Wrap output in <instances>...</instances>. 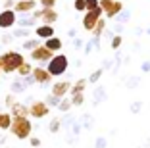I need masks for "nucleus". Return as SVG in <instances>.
<instances>
[{
  "label": "nucleus",
  "mask_w": 150,
  "mask_h": 148,
  "mask_svg": "<svg viewBox=\"0 0 150 148\" xmlns=\"http://www.w3.org/2000/svg\"><path fill=\"white\" fill-rule=\"evenodd\" d=\"M129 112L131 113H141L142 112V100H133L129 104Z\"/></svg>",
  "instance_id": "30"
},
{
  "label": "nucleus",
  "mask_w": 150,
  "mask_h": 148,
  "mask_svg": "<svg viewBox=\"0 0 150 148\" xmlns=\"http://www.w3.org/2000/svg\"><path fill=\"white\" fill-rule=\"evenodd\" d=\"M141 69H142V73H150V62L148 60L141 64Z\"/></svg>",
  "instance_id": "42"
},
{
  "label": "nucleus",
  "mask_w": 150,
  "mask_h": 148,
  "mask_svg": "<svg viewBox=\"0 0 150 148\" xmlns=\"http://www.w3.org/2000/svg\"><path fill=\"white\" fill-rule=\"evenodd\" d=\"M37 23L35 18H23V19H18V25L19 27H33Z\"/></svg>",
  "instance_id": "32"
},
{
  "label": "nucleus",
  "mask_w": 150,
  "mask_h": 148,
  "mask_svg": "<svg viewBox=\"0 0 150 148\" xmlns=\"http://www.w3.org/2000/svg\"><path fill=\"white\" fill-rule=\"evenodd\" d=\"M25 91H27V85L23 83L21 77H16L12 83H10V92H13V94H23Z\"/></svg>",
  "instance_id": "17"
},
{
  "label": "nucleus",
  "mask_w": 150,
  "mask_h": 148,
  "mask_svg": "<svg viewBox=\"0 0 150 148\" xmlns=\"http://www.w3.org/2000/svg\"><path fill=\"white\" fill-rule=\"evenodd\" d=\"M104 100H108L106 87H104V85H96L94 91L91 92V102H93V106H100Z\"/></svg>",
  "instance_id": "13"
},
{
  "label": "nucleus",
  "mask_w": 150,
  "mask_h": 148,
  "mask_svg": "<svg viewBox=\"0 0 150 148\" xmlns=\"http://www.w3.org/2000/svg\"><path fill=\"white\" fill-rule=\"evenodd\" d=\"M29 33H31V31H27L25 27H21V29L13 31V37H21V39H29Z\"/></svg>",
  "instance_id": "36"
},
{
  "label": "nucleus",
  "mask_w": 150,
  "mask_h": 148,
  "mask_svg": "<svg viewBox=\"0 0 150 148\" xmlns=\"http://www.w3.org/2000/svg\"><path fill=\"white\" fill-rule=\"evenodd\" d=\"M73 8L75 12H87V0H73Z\"/></svg>",
  "instance_id": "31"
},
{
  "label": "nucleus",
  "mask_w": 150,
  "mask_h": 148,
  "mask_svg": "<svg viewBox=\"0 0 150 148\" xmlns=\"http://www.w3.org/2000/svg\"><path fill=\"white\" fill-rule=\"evenodd\" d=\"M104 31H106V19L100 18L98 23L94 25V29H93V37H94V39H100V37L104 35Z\"/></svg>",
  "instance_id": "22"
},
{
  "label": "nucleus",
  "mask_w": 150,
  "mask_h": 148,
  "mask_svg": "<svg viewBox=\"0 0 150 148\" xmlns=\"http://www.w3.org/2000/svg\"><path fill=\"white\" fill-rule=\"evenodd\" d=\"M10 133H12L16 139L25 140L31 137L33 133V123L29 118H21V115H16L12 118V125H10Z\"/></svg>",
  "instance_id": "2"
},
{
  "label": "nucleus",
  "mask_w": 150,
  "mask_h": 148,
  "mask_svg": "<svg viewBox=\"0 0 150 148\" xmlns=\"http://www.w3.org/2000/svg\"><path fill=\"white\" fill-rule=\"evenodd\" d=\"M146 33H148V35H150V29H148V31H146Z\"/></svg>",
  "instance_id": "50"
},
{
  "label": "nucleus",
  "mask_w": 150,
  "mask_h": 148,
  "mask_svg": "<svg viewBox=\"0 0 150 148\" xmlns=\"http://www.w3.org/2000/svg\"><path fill=\"white\" fill-rule=\"evenodd\" d=\"M18 23V13L13 10H2L0 12V29H12Z\"/></svg>",
  "instance_id": "11"
},
{
  "label": "nucleus",
  "mask_w": 150,
  "mask_h": 148,
  "mask_svg": "<svg viewBox=\"0 0 150 148\" xmlns=\"http://www.w3.org/2000/svg\"><path fill=\"white\" fill-rule=\"evenodd\" d=\"M16 2H18V0H4V10H13Z\"/></svg>",
  "instance_id": "41"
},
{
  "label": "nucleus",
  "mask_w": 150,
  "mask_h": 148,
  "mask_svg": "<svg viewBox=\"0 0 150 148\" xmlns=\"http://www.w3.org/2000/svg\"><path fill=\"white\" fill-rule=\"evenodd\" d=\"M87 85H88V81H87V77H81V79H77L73 85H71V89H69V94H77V92H85V89H87Z\"/></svg>",
  "instance_id": "19"
},
{
  "label": "nucleus",
  "mask_w": 150,
  "mask_h": 148,
  "mask_svg": "<svg viewBox=\"0 0 150 148\" xmlns=\"http://www.w3.org/2000/svg\"><path fill=\"white\" fill-rule=\"evenodd\" d=\"M94 148H108V139L106 137H96L94 139Z\"/></svg>",
  "instance_id": "33"
},
{
  "label": "nucleus",
  "mask_w": 150,
  "mask_h": 148,
  "mask_svg": "<svg viewBox=\"0 0 150 148\" xmlns=\"http://www.w3.org/2000/svg\"><path fill=\"white\" fill-rule=\"evenodd\" d=\"M4 104H6V108H12V106L16 104V94H13V92H8V94H6Z\"/></svg>",
  "instance_id": "35"
},
{
  "label": "nucleus",
  "mask_w": 150,
  "mask_h": 148,
  "mask_svg": "<svg viewBox=\"0 0 150 148\" xmlns=\"http://www.w3.org/2000/svg\"><path fill=\"white\" fill-rule=\"evenodd\" d=\"M115 18H119V21H127V19H129V13L125 12V10H121V13H117Z\"/></svg>",
  "instance_id": "43"
},
{
  "label": "nucleus",
  "mask_w": 150,
  "mask_h": 148,
  "mask_svg": "<svg viewBox=\"0 0 150 148\" xmlns=\"http://www.w3.org/2000/svg\"><path fill=\"white\" fill-rule=\"evenodd\" d=\"M0 77H2V65H0Z\"/></svg>",
  "instance_id": "49"
},
{
  "label": "nucleus",
  "mask_w": 150,
  "mask_h": 148,
  "mask_svg": "<svg viewBox=\"0 0 150 148\" xmlns=\"http://www.w3.org/2000/svg\"><path fill=\"white\" fill-rule=\"evenodd\" d=\"M54 35H56L54 27L46 25V23H40V25H37V29H35V37H39L40 40H46V39H50V37H54Z\"/></svg>",
  "instance_id": "14"
},
{
  "label": "nucleus",
  "mask_w": 150,
  "mask_h": 148,
  "mask_svg": "<svg viewBox=\"0 0 150 148\" xmlns=\"http://www.w3.org/2000/svg\"><path fill=\"white\" fill-rule=\"evenodd\" d=\"M33 18L40 19V21L46 23V25H54L60 16H58V12L54 8H40V10H35V12H33Z\"/></svg>",
  "instance_id": "5"
},
{
  "label": "nucleus",
  "mask_w": 150,
  "mask_h": 148,
  "mask_svg": "<svg viewBox=\"0 0 150 148\" xmlns=\"http://www.w3.org/2000/svg\"><path fill=\"white\" fill-rule=\"evenodd\" d=\"M25 62L21 52H16V50H6L4 54H0V65H2V73L12 75L18 71V67Z\"/></svg>",
  "instance_id": "1"
},
{
  "label": "nucleus",
  "mask_w": 150,
  "mask_h": 148,
  "mask_svg": "<svg viewBox=\"0 0 150 148\" xmlns=\"http://www.w3.org/2000/svg\"><path fill=\"white\" fill-rule=\"evenodd\" d=\"M112 65H114V62H112V60H106L104 64H102V69H104V71H106V69H112Z\"/></svg>",
  "instance_id": "44"
},
{
  "label": "nucleus",
  "mask_w": 150,
  "mask_h": 148,
  "mask_svg": "<svg viewBox=\"0 0 150 148\" xmlns=\"http://www.w3.org/2000/svg\"><path fill=\"white\" fill-rule=\"evenodd\" d=\"M16 73H18L19 77H25V75H31V73H33V65L29 64V62H23V64H21V65L18 67V71H16Z\"/></svg>",
  "instance_id": "26"
},
{
  "label": "nucleus",
  "mask_w": 150,
  "mask_h": 148,
  "mask_svg": "<svg viewBox=\"0 0 150 148\" xmlns=\"http://www.w3.org/2000/svg\"><path fill=\"white\" fill-rule=\"evenodd\" d=\"M71 108H73V104H71V98H69V96H64L62 100H60V106H58V110H60L62 113H67Z\"/></svg>",
  "instance_id": "27"
},
{
  "label": "nucleus",
  "mask_w": 150,
  "mask_h": 148,
  "mask_svg": "<svg viewBox=\"0 0 150 148\" xmlns=\"http://www.w3.org/2000/svg\"><path fill=\"white\" fill-rule=\"evenodd\" d=\"M12 42V35H4L2 37V44H10Z\"/></svg>",
  "instance_id": "45"
},
{
  "label": "nucleus",
  "mask_w": 150,
  "mask_h": 148,
  "mask_svg": "<svg viewBox=\"0 0 150 148\" xmlns=\"http://www.w3.org/2000/svg\"><path fill=\"white\" fill-rule=\"evenodd\" d=\"M6 142H8V139H6V137H4V135H0V148L4 146V144H6Z\"/></svg>",
  "instance_id": "48"
},
{
  "label": "nucleus",
  "mask_w": 150,
  "mask_h": 148,
  "mask_svg": "<svg viewBox=\"0 0 150 148\" xmlns=\"http://www.w3.org/2000/svg\"><path fill=\"white\" fill-rule=\"evenodd\" d=\"M71 81L69 79H62V81H56V83L52 85V89H50V94L58 96V98H64V96L69 94V89H71Z\"/></svg>",
  "instance_id": "10"
},
{
  "label": "nucleus",
  "mask_w": 150,
  "mask_h": 148,
  "mask_svg": "<svg viewBox=\"0 0 150 148\" xmlns=\"http://www.w3.org/2000/svg\"><path fill=\"white\" fill-rule=\"evenodd\" d=\"M121 35H114L112 37V42H110V46L114 48V50H119V46H121Z\"/></svg>",
  "instance_id": "34"
},
{
  "label": "nucleus",
  "mask_w": 150,
  "mask_h": 148,
  "mask_svg": "<svg viewBox=\"0 0 150 148\" xmlns=\"http://www.w3.org/2000/svg\"><path fill=\"white\" fill-rule=\"evenodd\" d=\"M104 75V69L102 67H98V69H94L93 73L87 77V81H88V85H98V81H100V77Z\"/></svg>",
  "instance_id": "25"
},
{
  "label": "nucleus",
  "mask_w": 150,
  "mask_h": 148,
  "mask_svg": "<svg viewBox=\"0 0 150 148\" xmlns=\"http://www.w3.org/2000/svg\"><path fill=\"white\" fill-rule=\"evenodd\" d=\"M60 100H62V98H58V96H54V94H46L44 96V102H46L48 108H58V106H60Z\"/></svg>",
  "instance_id": "28"
},
{
  "label": "nucleus",
  "mask_w": 150,
  "mask_h": 148,
  "mask_svg": "<svg viewBox=\"0 0 150 148\" xmlns=\"http://www.w3.org/2000/svg\"><path fill=\"white\" fill-rule=\"evenodd\" d=\"M48 113H50V108L46 106L44 100H35L29 106V118H33V119H42V118H46Z\"/></svg>",
  "instance_id": "7"
},
{
  "label": "nucleus",
  "mask_w": 150,
  "mask_h": 148,
  "mask_svg": "<svg viewBox=\"0 0 150 148\" xmlns=\"http://www.w3.org/2000/svg\"><path fill=\"white\" fill-rule=\"evenodd\" d=\"M56 2H58V0H39V4L42 6V8H54Z\"/></svg>",
  "instance_id": "39"
},
{
  "label": "nucleus",
  "mask_w": 150,
  "mask_h": 148,
  "mask_svg": "<svg viewBox=\"0 0 150 148\" xmlns=\"http://www.w3.org/2000/svg\"><path fill=\"white\" fill-rule=\"evenodd\" d=\"M37 2H39V0H18L16 6H13V12L18 13V16L35 12V10H37Z\"/></svg>",
  "instance_id": "12"
},
{
  "label": "nucleus",
  "mask_w": 150,
  "mask_h": 148,
  "mask_svg": "<svg viewBox=\"0 0 150 148\" xmlns=\"http://www.w3.org/2000/svg\"><path fill=\"white\" fill-rule=\"evenodd\" d=\"M60 129H62V118H54V119H50V123H48V133H52V135H58V133H60Z\"/></svg>",
  "instance_id": "24"
},
{
  "label": "nucleus",
  "mask_w": 150,
  "mask_h": 148,
  "mask_svg": "<svg viewBox=\"0 0 150 148\" xmlns=\"http://www.w3.org/2000/svg\"><path fill=\"white\" fill-rule=\"evenodd\" d=\"M10 113H12V118H16V115L29 118V106H27V104H21V102H16V104L10 108Z\"/></svg>",
  "instance_id": "16"
},
{
  "label": "nucleus",
  "mask_w": 150,
  "mask_h": 148,
  "mask_svg": "<svg viewBox=\"0 0 150 148\" xmlns=\"http://www.w3.org/2000/svg\"><path fill=\"white\" fill-rule=\"evenodd\" d=\"M42 44H44L46 48H48L50 52H54V54H58L60 50H62V46H64L62 39H60V37H56V35H54V37H50V39H46Z\"/></svg>",
  "instance_id": "15"
},
{
  "label": "nucleus",
  "mask_w": 150,
  "mask_h": 148,
  "mask_svg": "<svg viewBox=\"0 0 150 148\" xmlns=\"http://www.w3.org/2000/svg\"><path fill=\"white\" fill-rule=\"evenodd\" d=\"M67 65H69V60H67L66 54H54L52 60L46 64V69L52 77H62V75L67 73Z\"/></svg>",
  "instance_id": "3"
},
{
  "label": "nucleus",
  "mask_w": 150,
  "mask_h": 148,
  "mask_svg": "<svg viewBox=\"0 0 150 148\" xmlns=\"http://www.w3.org/2000/svg\"><path fill=\"white\" fill-rule=\"evenodd\" d=\"M100 8V0H87V12Z\"/></svg>",
  "instance_id": "38"
},
{
  "label": "nucleus",
  "mask_w": 150,
  "mask_h": 148,
  "mask_svg": "<svg viewBox=\"0 0 150 148\" xmlns=\"http://www.w3.org/2000/svg\"><path fill=\"white\" fill-rule=\"evenodd\" d=\"M21 79H23V83L27 85V89H29V87H35V85H37V81H35V77H33V73H31V75H25V77H21Z\"/></svg>",
  "instance_id": "37"
},
{
  "label": "nucleus",
  "mask_w": 150,
  "mask_h": 148,
  "mask_svg": "<svg viewBox=\"0 0 150 148\" xmlns=\"http://www.w3.org/2000/svg\"><path fill=\"white\" fill-rule=\"evenodd\" d=\"M40 44H42V40L37 37V39H27L25 42L21 44V48H23V50H27V52H31V50H35L37 46H40Z\"/></svg>",
  "instance_id": "23"
},
{
  "label": "nucleus",
  "mask_w": 150,
  "mask_h": 148,
  "mask_svg": "<svg viewBox=\"0 0 150 148\" xmlns=\"http://www.w3.org/2000/svg\"><path fill=\"white\" fill-rule=\"evenodd\" d=\"M81 44H83V40H81V39H75V42H73V48H75V50H79V48H81Z\"/></svg>",
  "instance_id": "46"
},
{
  "label": "nucleus",
  "mask_w": 150,
  "mask_h": 148,
  "mask_svg": "<svg viewBox=\"0 0 150 148\" xmlns=\"http://www.w3.org/2000/svg\"><path fill=\"white\" fill-rule=\"evenodd\" d=\"M29 144H31L33 148L40 146V139H39V137H29Z\"/></svg>",
  "instance_id": "40"
},
{
  "label": "nucleus",
  "mask_w": 150,
  "mask_h": 148,
  "mask_svg": "<svg viewBox=\"0 0 150 148\" xmlns=\"http://www.w3.org/2000/svg\"><path fill=\"white\" fill-rule=\"evenodd\" d=\"M69 98H71V104L73 106H83L85 104V92H77V94H69Z\"/></svg>",
  "instance_id": "29"
},
{
  "label": "nucleus",
  "mask_w": 150,
  "mask_h": 148,
  "mask_svg": "<svg viewBox=\"0 0 150 148\" xmlns=\"http://www.w3.org/2000/svg\"><path fill=\"white\" fill-rule=\"evenodd\" d=\"M100 8H102V12H104V16H106L108 19H112V18H115L117 13H121L123 2H121V0H100Z\"/></svg>",
  "instance_id": "4"
},
{
  "label": "nucleus",
  "mask_w": 150,
  "mask_h": 148,
  "mask_svg": "<svg viewBox=\"0 0 150 148\" xmlns=\"http://www.w3.org/2000/svg\"><path fill=\"white\" fill-rule=\"evenodd\" d=\"M10 125H12V113L0 112V131H10Z\"/></svg>",
  "instance_id": "21"
},
{
  "label": "nucleus",
  "mask_w": 150,
  "mask_h": 148,
  "mask_svg": "<svg viewBox=\"0 0 150 148\" xmlns=\"http://www.w3.org/2000/svg\"><path fill=\"white\" fill-rule=\"evenodd\" d=\"M79 123H81V127H83V129H87V131H91L94 127V123H96V118H94L93 113H83V115H81L79 118Z\"/></svg>",
  "instance_id": "18"
},
{
  "label": "nucleus",
  "mask_w": 150,
  "mask_h": 148,
  "mask_svg": "<svg viewBox=\"0 0 150 148\" xmlns=\"http://www.w3.org/2000/svg\"><path fill=\"white\" fill-rule=\"evenodd\" d=\"M33 77H35L37 85H40V87H50V85H52V75L48 73V69H46L44 65L33 67Z\"/></svg>",
  "instance_id": "8"
},
{
  "label": "nucleus",
  "mask_w": 150,
  "mask_h": 148,
  "mask_svg": "<svg viewBox=\"0 0 150 148\" xmlns=\"http://www.w3.org/2000/svg\"><path fill=\"white\" fill-rule=\"evenodd\" d=\"M52 56H54V52H50V50L44 46V44H40V46L35 48V50H31V60H33V62H39L40 65L48 64V62L52 60Z\"/></svg>",
  "instance_id": "9"
},
{
  "label": "nucleus",
  "mask_w": 150,
  "mask_h": 148,
  "mask_svg": "<svg viewBox=\"0 0 150 148\" xmlns=\"http://www.w3.org/2000/svg\"><path fill=\"white\" fill-rule=\"evenodd\" d=\"M142 77H139V75H129V77H123V85L129 89V91H133V89H137L139 85H141Z\"/></svg>",
  "instance_id": "20"
},
{
  "label": "nucleus",
  "mask_w": 150,
  "mask_h": 148,
  "mask_svg": "<svg viewBox=\"0 0 150 148\" xmlns=\"http://www.w3.org/2000/svg\"><path fill=\"white\" fill-rule=\"evenodd\" d=\"M93 48H94V44H93V42H88L87 48H85V54H91V52H93Z\"/></svg>",
  "instance_id": "47"
},
{
  "label": "nucleus",
  "mask_w": 150,
  "mask_h": 148,
  "mask_svg": "<svg viewBox=\"0 0 150 148\" xmlns=\"http://www.w3.org/2000/svg\"><path fill=\"white\" fill-rule=\"evenodd\" d=\"M104 16V12H102V8H96V10H91V12H85L83 16V29L88 31V33H93L94 25L98 23V19Z\"/></svg>",
  "instance_id": "6"
}]
</instances>
